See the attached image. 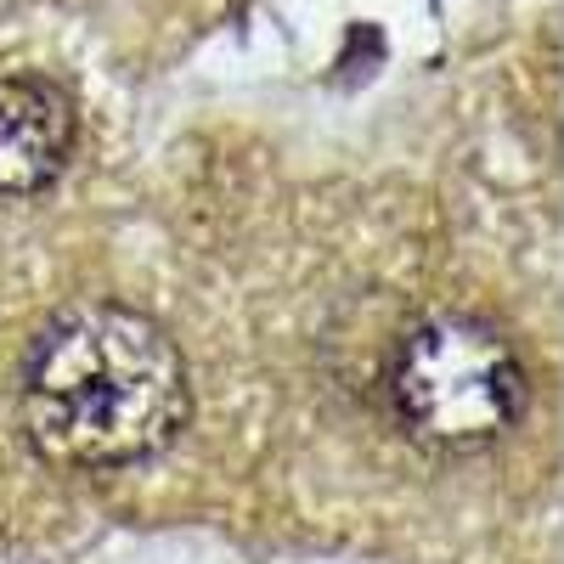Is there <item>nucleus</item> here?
Listing matches in <instances>:
<instances>
[{"label":"nucleus","mask_w":564,"mask_h":564,"mask_svg":"<svg viewBox=\"0 0 564 564\" xmlns=\"http://www.w3.org/2000/svg\"><path fill=\"white\" fill-rule=\"evenodd\" d=\"M23 435L63 475H124L164 457L193 412L186 361L153 316L74 305L23 361Z\"/></svg>","instance_id":"nucleus-1"},{"label":"nucleus","mask_w":564,"mask_h":564,"mask_svg":"<svg viewBox=\"0 0 564 564\" xmlns=\"http://www.w3.org/2000/svg\"><path fill=\"white\" fill-rule=\"evenodd\" d=\"M390 406L417 446L486 452L520 430L531 379L486 316L435 311L412 322L390 356Z\"/></svg>","instance_id":"nucleus-2"},{"label":"nucleus","mask_w":564,"mask_h":564,"mask_svg":"<svg viewBox=\"0 0 564 564\" xmlns=\"http://www.w3.org/2000/svg\"><path fill=\"white\" fill-rule=\"evenodd\" d=\"M74 153V102L40 74H0V193H45Z\"/></svg>","instance_id":"nucleus-3"}]
</instances>
